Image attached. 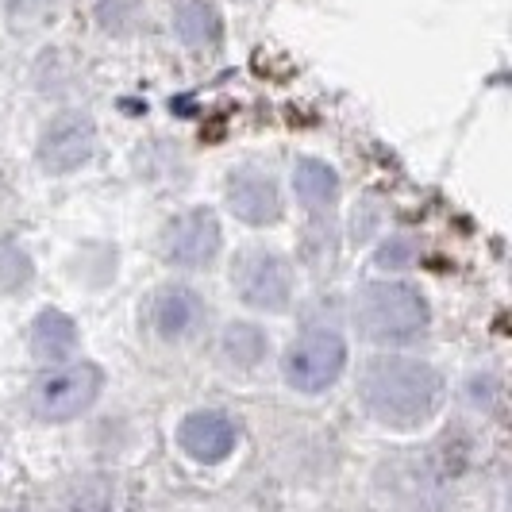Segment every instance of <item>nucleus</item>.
<instances>
[{
  "instance_id": "obj_4",
  "label": "nucleus",
  "mask_w": 512,
  "mask_h": 512,
  "mask_svg": "<svg viewBox=\"0 0 512 512\" xmlns=\"http://www.w3.org/2000/svg\"><path fill=\"white\" fill-rule=\"evenodd\" d=\"M347 366V343L339 332H328V328H312L305 332L289 351H285V382L301 393H324L328 385L339 382Z\"/></svg>"
},
{
  "instance_id": "obj_17",
  "label": "nucleus",
  "mask_w": 512,
  "mask_h": 512,
  "mask_svg": "<svg viewBox=\"0 0 512 512\" xmlns=\"http://www.w3.org/2000/svg\"><path fill=\"white\" fill-rule=\"evenodd\" d=\"M58 0H4V12H8V20L12 24H35V20H43L47 12H51Z\"/></svg>"
},
{
  "instance_id": "obj_9",
  "label": "nucleus",
  "mask_w": 512,
  "mask_h": 512,
  "mask_svg": "<svg viewBox=\"0 0 512 512\" xmlns=\"http://www.w3.org/2000/svg\"><path fill=\"white\" fill-rule=\"evenodd\" d=\"M228 205L235 208V216L243 220V224H274L278 216H282V197H278V185L270 174H262V170H235L228 181Z\"/></svg>"
},
{
  "instance_id": "obj_2",
  "label": "nucleus",
  "mask_w": 512,
  "mask_h": 512,
  "mask_svg": "<svg viewBox=\"0 0 512 512\" xmlns=\"http://www.w3.org/2000/svg\"><path fill=\"white\" fill-rule=\"evenodd\" d=\"M355 324L374 343L412 339L428 328V301L405 282H370L355 293Z\"/></svg>"
},
{
  "instance_id": "obj_8",
  "label": "nucleus",
  "mask_w": 512,
  "mask_h": 512,
  "mask_svg": "<svg viewBox=\"0 0 512 512\" xmlns=\"http://www.w3.org/2000/svg\"><path fill=\"white\" fill-rule=\"evenodd\" d=\"M178 443L185 447V455H193L197 462H224L239 443V428L224 412L201 409L181 420Z\"/></svg>"
},
{
  "instance_id": "obj_13",
  "label": "nucleus",
  "mask_w": 512,
  "mask_h": 512,
  "mask_svg": "<svg viewBox=\"0 0 512 512\" xmlns=\"http://www.w3.org/2000/svg\"><path fill=\"white\" fill-rule=\"evenodd\" d=\"M293 189H297V197H301L308 208H324L335 201L339 178H335L332 166H324V162H316V158H301V162L293 166Z\"/></svg>"
},
{
  "instance_id": "obj_14",
  "label": "nucleus",
  "mask_w": 512,
  "mask_h": 512,
  "mask_svg": "<svg viewBox=\"0 0 512 512\" xmlns=\"http://www.w3.org/2000/svg\"><path fill=\"white\" fill-rule=\"evenodd\" d=\"M112 482L108 478H81L62 493L58 512H112Z\"/></svg>"
},
{
  "instance_id": "obj_5",
  "label": "nucleus",
  "mask_w": 512,
  "mask_h": 512,
  "mask_svg": "<svg viewBox=\"0 0 512 512\" xmlns=\"http://www.w3.org/2000/svg\"><path fill=\"white\" fill-rule=\"evenodd\" d=\"M231 285L251 308L278 312L293 297V270L278 251H243L231 266Z\"/></svg>"
},
{
  "instance_id": "obj_16",
  "label": "nucleus",
  "mask_w": 512,
  "mask_h": 512,
  "mask_svg": "<svg viewBox=\"0 0 512 512\" xmlns=\"http://www.w3.org/2000/svg\"><path fill=\"white\" fill-rule=\"evenodd\" d=\"M27 282H31V258L8 239H0V293H16Z\"/></svg>"
},
{
  "instance_id": "obj_6",
  "label": "nucleus",
  "mask_w": 512,
  "mask_h": 512,
  "mask_svg": "<svg viewBox=\"0 0 512 512\" xmlns=\"http://www.w3.org/2000/svg\"><path fill=\"white\" fill-rule=\"evenodd\" d=\"M97 151V128L89 116L81 112H62L51 120V128L39 139V166L51 174H70L77 166H85Z\"/></svg>"
},
{
  "instance_id": "obj_10",
  "label": "nucleus",
  "mask_w": 512,
  "mask_h": 512,
  "mask_svg": "<svg viewBox=\"0 0 512 512\" xmlns=\"http://www.w3.org/2000/svg\"><path fill=\"white\" fill-rule=\"evenodd\" d=\"M205 324V301L189 285H166L151 301V328L162 339H189Z\"/></svg>"
},
{
  "instance_id": "obj_1",
  "label": "nucleus",
  "mask_w": 512,
  "mask_h": 512,
  "mask_svg": "<svg viewBox=\"0 0 512 512\" xmlns=\"http://www.w3.org/2000/svg\"><path fill=\"white\" fill-rule=\"evenodd\" d=\"M362 405L382 424L412 428L439 409L443 378L436 366L416 359H374L359 378Z\"/></svg>"
},
{
  "instance_id": "obj_7",
  "label": "nucleus",
  "mask_w": 512,
  "mask_h": 512,
  "mask_svg": "<svg viewBox=\"0 0 512 512\" xmlns=\"http://www.w3.org/2000/svg\"><path fill=\"white\" fill-rule=\"evenodd\" d=\"M220 251V224L208 208H189L162 231V255L174 266H205Z\"/></svg>"
},
{
  "instance_id": "obj_3",
  "label": "nucleus",
  "mask_w": 512,
  "mask_h": 512,
  "mask_svg": "<svg viewBox=\"0 0 512 512\" xmlns=\"http://www.w3.org/2000/svg\"><path fill=\"white\" fill-rule=\"evenodd\" d=\"M101 393V370L93 362H70L39 374L31 385V409L43 420H74Z\"/></svg>"
},
{
  "instance_id": "obj_11",
  "label": "nucleus",
  "mask_w": 512,
  "mask_h": 512,
  "mask_svg": "<svg viewBox=\"0 0 512 512\" xmlns=\"http://www.w3.org/2000/svg\"><path fill=\"white\" fill-rule=\"evenodd\" d=\"M74 347H77V328L66 312L47 308V312L35 316V324H31V351H35V359L62 362Z\"/></svg>"
},
{
  "instance_id": "obj_15",
  "label": "nucleus",
  "mask_w": 512,
  "mask_h": 512,
  "mask_svg": "<svg viewBox=\"0 0 512 512\" xmlns=\"http://www.w3.org/2000/svg\"><path fill=\"white\" fill-rule=\"evenodd\" d=\"M224 355L235 366H258L266 355V335L258 332L255 324H231L224 332Z\"/></svg>"
},
{
  "instance_id": "obj_12",
  "label": "nucleus",
  "mask_w": 512,
  "mask_h": 512,
  "mask_svg": "<svg viewBox=\"0 0 512 512\" xmlns=\"http://www.w3.org/2000/svg\"><path fill=\"white\" fill-rule=\"evenodd\" d=\"M174 31L189 47H208L220 39V16L205 0H181L178 12H174Z\"/></svg>"
}]
</instances>
